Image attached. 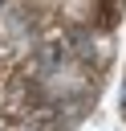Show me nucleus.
<instances>
[{
	"label": "nucleus",
	"instance_id": "f257e3e1",
	"mask_svg": "<svg viewBox=\"0 0 126 131\" xmlns=\"http://www.w3.org/2000/svg\"><path fill=\"white\" fill-rule=\"evenodd\" d=\"M69 57V41H61V37H53V41H45V49H41V61L49 66V70H57L61 61Z\"/></svg>",
	"mask_w": 126,
	"mask_h": 131
},
{
	"label": "nucleus",
	"instance_id": "f03ea898",
	"mask_svg": "<svg viewBox=\"0 0 126 131\" xmlns=\"http://www.w3.org/2000/svg\"><path fill=\"white\" fill-rule=\"evenodd\" d=\"M122 111H126V86H122Z\"/></svg>",
	"mask_w": 126,
	"mask_h": 131
},
{
	"label": "nucleus",
	"instance_id": "7ed1b4c3",
	"mask_svg": "<svg viewBox=\"0 0 126 131\" xmlns=\"http://www.w3.org/2000/svg\"><path fill=\"white\" fill-rule=\"evenodd\" d=\"M0 8H4V0H0Z\"/></svg>",
	"mask_w": 126,
	"mask_h": 131
}]
</instances>
